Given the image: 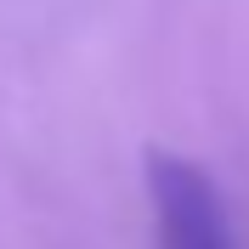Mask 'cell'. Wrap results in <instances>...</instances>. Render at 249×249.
Here are the masks:
<instances>
[{
    "instance_id": "6da1fadb",
    "label": "cell",
    "mask_w": 249,
    "mask_h": 249,
    "mask_svg": "<svg viewBox=\"0 0 249 249\" xmlns=\"http://www.w3.org/2000/svg\"><path fill=\"white\" fill-rule=\"evenodd\" d=\"M142 176H147V198H153V221H159V244L164 249H232L227 204H221L215 181L193 159L147 147Z\"/></svg>"
}]
</instances>
